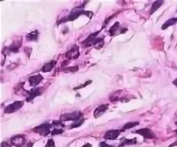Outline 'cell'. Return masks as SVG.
<instances>
[{
	"mask_svg": "<svg viewBox=\"0 0 177 147\" xmlns=\"http://www.w3.org/2000/svg\"><path fill=\"white\" fill-rule=\"evenodd\" d=\"M84 4L85 2L80 7H76V8H74V10L71 11V13L69 14V16H68L67 17H65V18H63V19L60 20V21L58 23V24L64 23V22L66 21H73L74 20H76L78 17H80L81 14H84L85 12L84 10Z\"/></svg>",
	"mask_w": 177,
	"mask_h": 147,
	"instance_id": "6da1fadb",
	"label": "cell"
},
{
	"mask_svg": "<svg viewBox=\"0 0 177 147\" xmlns=\"http://www.w3.org/2000/svg\"><path fill=\"white\" fill-rule=\"evenodd\" d=\"M22 45V39L21 38L20 39H16L13 42L9 47H5L4 49L2 50V53L5 55H9L10 53H18L20 47Z\"/></svg>",
	"mask_w": 177,
	"mask_h": 147,
	"instance_id": "7a4b0ae2",
	"label": "cell"
},
{
	"mask_svg": "<svg viewBox=\"0 0 177 147\" xmlns=\"http://www.w3.org/2000/svg\"><path fill=\"white\" fill-rule=\"evenodd\" d=\"M82 113L80 111H75L73 113H64L62 114L60 116V121H76V120L82 118Z\"/></svg>",
	"mask_w": 177,
	"mask_h": 147,
	"instance_id": "3957f363",
	"label": "cell"
},
{
	"mask_svg": "<svg viewBox=\"0 0 177 147\" xmlns=\"http://www.w3.org/2000/svg\"><path fill=\"white\" fill-rule=\"evenodd\" d=\"M51 128H52V124L44 123V124H41V125L38 126V127L33 128V132H36V133H38L40 135H42V136H47L48 135L51 133Z\"/></svg>",
	"mask_w": 177,
	"mask_h": 147,
	"instance_id": "277c9868",
	"label": "cell"
},
{
	"mask_svg": "<svg viewBox=\"0 0 177 147\" xmlns=\"http://www.w3.org/2000/svg\"><path fill=\"white\" fill-rule=\"evenodd\" d=\"M23 104H24V102H23V101H15L13 103L9 105V106H7V107L5 108L4 113H13V112H16V111L19 110L20 109L23 107Z\"/></svg>",
	"mask_w": 177,
	"mask_h": 147,
	"instance_id": "5b68a950",
	"label": "cell"
},
{
	"mask_svg": "<svg viewBox=\"0 0 177 147\" xmlns=\"http://www.w3.org/2000/svg\"><path fill=\"white\" fill-rule=\"evenodd\" d=\"M11 144L13 146H15L16 147H22L25 145L26 139L24 135H15L13 138H11Z\"/></svg>",
	"mask_w": 177,
	"mask_h": 147,
	"instance_id": "8992f818",
	"label": "cell"
},
{
	"mask_svg": "<svg viewBox=\"0 0 177 147\" xmlns=\"http://www.w3.org/2000/svg\"><path fill=\"white\" fill-rule=\"evenodd\" d=\"M133 133H137V134H139L141 135L144 138V139H154L155 138V135L154 134V132H152L151 129L149 128H141V129H138V130H136L135 132H133Z\"/></svg>",
	"mask_w": 177,
	"mask_h": 147,
	"instance_id": "52a82bcc",
	"label": "cell"
},
{
	"mask_svg": "<svg viewBox=\"0 0 177 147\" xmlns=\"http://www.w3.org/2000/svg\"><path fill=\"white\" fill-rule=\"evenodd\" d=\"M99 32L100 31H99L95 32V33H92V34H90V35L87 37V39L86 40H84V42H81L83 46L88 47V46H91V45H94V43H95V40L97 39V35L99 34Z\"/></svg>",
	"mask_w": 177,
	"mask_h": 147,
	"instance_id": "ba28073f",
	"label": "cell"
},
{
	"mask_svg": "<svg viewBox=\"0 0 177 147\" xmlns=\"http://www.w3.org/2000/svg\"><path fill=\"white\" fill-rule=\"evenodd\" d=\"M122 129L121 130H110L108 131L106 133V135H104V139H108V140H115L119 136V135L121 134V132H122Z\"/></svg>",
	"mask_w": 177,
	"mask_h": 147,
	"instance_id": "9c48e42d",
	"label": "cell"
},
{
	"mask_svg": "<svg viewBox=\"0 0 177 147\" xmlns=\"http://www.w3.org/2000/svg\"><path fill=\"white\" fill-rule=\"evenodd\" d=\"M41 89H42L41 88H32L29 92L28 91V97L26 99V101L27 102H31L35 97L40 96L41 94H42Z\"/></svg>",
	"mask_w": 177,
	"mask_h": 147,
	"instance_id": "30bf717a",
	"label": "cell"
},
{
	"mask_svg": "<svg viewBox=\"0 0 177 147\" xmlns=\"http://www.w3.org/2000/svg\"><path fill=\"white\" fill-rule=\"evenodd\" d=\"M78 49H79V47L77 45H74L73 49H70V51H68L66 53V57L68 59H74V60L77 59L80 56V52Z\"/></svg>",
	"mask_w": 177,
	"mask_h": 147,
	"instance_id": "8fae6325",
	"label": "cell"
},
{
	"mask_svg": "<svg viewBox=\"0 0 177 147\" xmlns=\"http://www.w3.org/2000/svg\"><path fill=\"white\" fill-rule=\"evenodd\" d=\"M108 108H109V104L101 105L100 107H97V108L95 109V112H94V117L95 118H98V117H101L107 110Z\"/></svg>",
	"mask_w": 177,
	"mask_h": 147,
	"instance_id": "7c38bea8",
	"label": "cell"
},
{
	"mask_svg": "<svg viewBox=\"0 0 177 147\" xmlns=\"http://www.w3.org/2000/svg\"><path fill=\"white\" fill-rule=\"evenodd\" d=\"M43 77L40 74H38V75H34V76H31L29 78V82L30 85L32 87H35L36 85H38L40 83L41 81H42Z\"/></svg>",
	"mask_w": 177,
	"mask_h": 147,
	"instance_id": "4fadbf2b",
	"label": "cell"
},
{
	"mask_svg": "<svg viewBox=\"0 0 177 147\" xmlns=\"http://www.w3.org/2000/svg\"><path fill=\"white\" fill-rule=\"evenodd\" d=\"M55 64H56V61H54V60H52L50 62L46 63V64H44V66L42 67V68L41 69V70L42 72H49V71L52 70Z\"/></svg>",
	"mask_w": 177,
	"mask_h": 147,
	"instance_id": "5bb4252c",
	"label": "cell"
},
{
	"mask_svg": "<svg viewBox=\"0 0 177 147\" xmlns=\"http://www.w3.org/2000/svg\"><path fill=\"white\" fill-rule=\"evenodd\" d=\"M38 35H39L38 31H34L31 32V33L27 34L26 39L28 41H30V42H37L38 39Z\"/></svg>",
	"mask_w": 177,
	"mask_h": 147,
	"instance_id": "9a60e30c",
	"label": "cell"
},
{
	"mask_svg": "<svg viewBox=\"0 0 177 147\" xmlns=\"http://www.w3.org/2000/svg\"><path fill=\"white\" fill-rule=\"evenodd\" d=\"M176 22H177V17H176V18H171V19L168 20L167 21H165L164 23H163V25L162 26V30H165L166 28H168L169 27H170V26L175 24Z\"/></svg>",
	"mask_w": 177,
	"mask_h": 147,
	"instance_id": "2e32d148",
	"label": "cell"
},
{
	"mask_svg": "<svg viewBox=\"0 0 177 147\" xmlns=\"http://www.w3.org/2000/svg\"><path fill=\"white\" fill-rule=\"evenodd\" d=\"M163 4V1H155V2L152 4V8H151V12H150V14L152 15L154 12L158 10V8Z\"/></svg>",
	"mask_w": 177,
	"mask_h": 147,
	"instance_id": "e0dca14e",
	"label": "cell"
},
{
	"mask_svg": "<svg viewBox=\"0 0 177 147\" xmlns=\"http://www.w3.org/2000/svg\"><path fill=\"white\" fill-rule=\"evenodd\" d=\"M137 139H124V141L119 145V147H122V146H128V145H134V144H137Z\"/></svg>",
	"mask_w": 177,
	"mask_h": 147,
	"instance_id": "ac0fdd59",
	"label": "cell"
},
{
	"mask_svg": "<svg viewBox=\"0 0 177 147\" xmlns=\"http://www.w3.org/2000/svg\"><path fill=\"white\" fill-rule=\"evenodd\" d=\"M104 44H105V42H104V39L102 38H97V39L95 40V43H94V47L96 49H100L103 47Z\"/></svg>",
	"mask_w": 177,
	"mask_h": 147,
	"instance_id": "d6986e66",
	"label": "cell"
},
{
	"mask_svg": "<svg viewBox=\"0 0 177 147\" xmlns=\"http://www.w3.org/2000/svg\"><path fill=\"white\" fill-rule=\"evenodd\" d=\"M119 29V22H116V23L113 24V26L111 27V28H110V30H109L110 35H115Z\"/></svg>",
	"mask_w": 177,
	"mask_h": 147,
	"instance_id": "ffe728a7",
	"label": "cell"
},
{
	"mask_svg": "<svg viewBox=\"0 0 177 147\" xmlns=\"http://www.w3.org/2000/svg\"><path fill=\"white\" fill-rule=\"evenodd\" d=\"M139 124V122L138 121H134V122H128L127 124H125L123 126V128H122V131L124 132V131L127 130V129H130V128H132L133 127H136L137 125Z\"/></svg>",
	"mask_w": 177,
	"mask_h": 147,
	"instance_id": "44dd1931",
	"label": "cell"
},
{
	"mask_svg": "<svg viewBox=\"0 0 177 147\" xmlns=\"http://www.w3.org/2000/svg\"><path fill=\"white\" fill-rule=\"evenodd\" d=\"M84 118H80V119L76 120V121H74V123L70 126V128H78V127H80V126L84 123Z\"/></svg>",
	"mask_w": 177,
	"mask_h": 147,
	"instance_id": "7402d4cb",
	"label": "cell"
},
{
	"mask_svg": "<svg viewBox=\"0 0 177 147\" xmlns=\"http://www.w3.org/2000/svg\"><path fill=\"white\" fill-rule=\"evenodd\" d=\"M52 126L55 127V128H59V127H60V128H63V127H65V125H64V124L63 123V121H61L60 120H59V121H53Z\"/></svg>",
	"mask_w": 177,
	"mask_h": 147,
	"instance_id": "603a6c76",
	"label": "cell"
},
{
	"mask_svg": "<svg viewBox=\"0 0 177 147\" xmlns=\"http://www.w3.org/2000/svg\"><path fill=\"white\" fill-rule=\"evenodd\" d=\"M78 67H65V68H63V71H68V72H76L78 70Z\"/></svg>",
	"mask_w": 177,
	"mask_h": 147,
	"instance_id": "cb8c5ba5",
	"label": "cell"
},
{
	"mask_svg": "<svg viewBox=\"0 0 177 147\" xmlns=\"http://www.w3.org/2000/svg\"><path fill=\"white\" fill-rule=\"evenodd\" d=\"M63 132V129H61V128H55L54 130L51 132V134H52V135H56L62 134Z\"/></svg>",
	"mask_w": 177,
	"mask_h": 147,
	"instance_id": "d4e9b609",
	"label": "cell"
},
{
	"mask_svg": "<svg viewBox=\"0 0 177 147\" xmlns=\"http://www.w3.org/2000/svg\"><path fill=\"white\" fill-rule=\"evenodd\" d=\"M45 147H55V144L54 140H53L52 139H49V141L47 142Z\"/></svg>",
	"mask_w": 177,
	"mask_h": 147,
	"instance_id": "484cf974",
	"label": "cell"
},
{
	"mask_svg": "<svg viewBox=\"0 0 177 147\" xmlns=\"http://www.w3.org/2000/svg\"><path fill=\"white\" fill-rule=\"evenodd\" d=\"M91 82H92V81H87V82H85V83L84 84V85H80V86H77V87H76V88H74V90H77V89H80V88H84L85 86H87V85H90V84H91Z\"/></svg>",
	"mask_w": 177,
	"mask_h": 147,
	"instance_id": "4316f807",
	"label": "cell"
},
{
	"mask_svg": "<svg viewBox=\"0 0 177 147\" xmlns=\"http://www.w3.org/2000/svg\"><path fill=\"white\" fill-rule=\"evenodd\" d=\"M99 146L100 147H114L111 145H109V144H107V143H105V142H101V143H100Z\"/></svg>",
	"mask_w": 177,
	"mask_h": 147,
	"instance_id": "83f0119b",
	"label": "cell"
},
{
	"mask_svg": "<svg viewBox=\"0 0 177 147\" xmlns=\"http://www.w3.org/2000/svg\"><path fill=\"white\" fill-rule=\"evenodd\" d=\"M24 51L27 53L28 57H30V56H31V49H30V48H25L24 49Z\"/></svg>",
	"mask_w": 177,
	"mask_h": 147,
	"instance_id": "f1b7e54d",
	"label": "cell"
},
{
	"mask_svg": "<svg viewBox=\"0 0 177 147\" xmlns=\"http://www.w3.org/2000/svg\"><path fill=\"white\" fill-rule=\"evenodd\" d=\"M1 147H12V146L8 144L7 143L3 142V143H2V144H1Z\"/></svg>",
	"mask_w": 177,
	"mask_h": 147,
	"instance_id": "f546056e",
	"label": "cell"
},
{
	"mask_svg": "<svg viewBox=\"0 0 177 147\" xmlns=\"http://www.w3.org/2000/svg\"><path fill=\"white\" fill-rule=\"evenodd\" d=\"M82 147H92V146H91V144H90V143H87V144L83 146Z\"/></svg>",
	"mask_w": 177,
	"mask_h": 147,
	"instance_id": "4dcf8cb0",
	"label": "cell"
},
{
	"mask_svg": "<svg viewBox=\"0 0 177 147\" xmlns=\"http://www.w3.org/2000/svg\"><path fill=\"white\" fill-rule=\"evenodd\" d=\"M33 145H34V143H28V146H27V147H32V146H33Z\"/></svg>",
	"mask_w": 177,
	"mask_h": 147,
	"instance_id": "1f68e13d",
	"label": "cell"
},
{
	"mask_svg": "<svg viewBox=\"0 0 177 147\" xmlns=\"http://www.w3.org/2000/svg\"><path fill=\"white\" fill-rule=\"evenodd\" d=\"M173 85H175L176 86H177V79H176V80H174V81H173Z\"/></svg>",
	"mask_w": 177,
	"mask_h": 147,
	"instance_id": "d6a6232c",
	"label": "cell"
},
{
	"mask_svg": "<svg viewBox=\"0 0 177 147\" xmlns=\"http://www.w3.org/2000/svg\"><path fill=\"white\" fill-rule=\"evenodd\" d=\"M175 145H177V142H176L175 143H173V144H171L170 146H169V147H172V146H174Z\"/></svg>",
	"mask_w": 177,
	"mask_h": 147,
	"instance_id": "836d02e7",
	"label": "cell"
},
{
	"mask_svg": "<svg viewBox=\"0 0 177 147\" xmlns=\"http://www.w3.org/2000/svg\"><path fill=\"white\" fill-rule=\"evenodd\" d=\"M175 132H176V133H177V130H176V131H175Z\"/></svg>",
	"mask_w": 177,
	"mask_h": 147,
	"instance_id": "e575fe53",
	"label": "cell"
}]
</instances>
